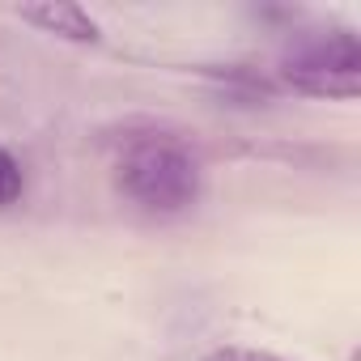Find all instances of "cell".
<instances>
[{
  "mask_svg": "<svg viewBox=\"0 0 361 361\" xmlns=\"http://www.w3.org/2000/svg\"><path fill=\"white\" fill-rule=\"evenodd\" d=\"M119 188L149 213H183L200 196V161L178 136L145 132L119 153Z\"/></svg>",
  "mask_w": 361,
  "mask_h": 361,
  "instance_id": "1",
  "label": "cell"
},
{
  "mask_svg": "<svg viewBox=\"0 0 361 361\" xmlns=\"http://www.w3.org/2000/svg\"><path fill=\"white\" fill-rule=\"evenodd\" d=\"M204 361H285V357L264 353V348H247V344H226V348H213Z\"/></svg>",
  "mask_w": 361,
  "mask_h": 361,
  "instance_id": "5",
  "label": "cell"
},
{
  "mask_svg": "<svg viewBox=\"0 0 361 361\" xmlns=\"http://www.w3.org/2000/svg\"><path fill=\"white\" fill-rule=\"evenodd\" d=\"M22 188H26V178H22V166L9 149H0V209H9L22 200Z\"/></svg>",
  "mask_w": 361,
  "mask_h": 361,
  "instance_id": "4",
  "label": "cell"
},
{
  "mask_svg": "<svg viewBox=\"0 0 361 361\" xmlns=\"http://www.w3.org/2000/svg\"><path fill=\"white\" fill-rule=\"evenodd\" d=\"M281 81L310 98H357L361 94V43L353 30H327L293 47L281 64Z\"/></svg>",
  "mask_w": 361,
  "mask_h": 361,
  "instance_id": "2",
  "label": "cell"
},
{
  "mask_svg": "<svg viewBox=\"0 0 361 361\" xmlns=\"http://www.w3.org/2000/svg\"><path fill=\"white\" fill-rule=\"evenodd\" d=\"M22 22L47 30V35H60L68 43H98V22L81 9V5H64V0H47V5H22L18 9Z\"/></svg>",
  "mask_w": 361,
  "mask_h": 361,
  "instance_id": "3",
  "label": "cell"
}]
</instances>
